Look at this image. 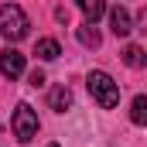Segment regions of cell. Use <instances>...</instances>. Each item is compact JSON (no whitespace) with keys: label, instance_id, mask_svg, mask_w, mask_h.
Returning a JSON list of instances; mask_svg holds the SVG:
<instances>
[{"label":"cell","instance_id":"1","mask_svg":"<svg viewBox=\"0 0 147 147\" xmlns=\"http://www.w3.org/2000/svg\"><path fill=\"white\" fill-rule=\"evenodd\" d=\"M86 86H89L92 99H96L103 110H113V106L120 103V86L113 82V75H110V72H103V69H92V72L86 75Z\"/></svg>","mask_w":147,"mask_h":147},{"label":"cell","instance_id":"2","mask_svg":"<svg viewBox=\"0 0 147 147\" xmlns=\"http://www.w3.org/2000/svg\"><path fill=\"white\" fill-rule=\"evenodd\" d=\"M28 14L17 7V3H3L0 7V34L10 38V41H21V38H28Z\"/></svg>","mask_w":147,"mask_h":147},{"label":"cell","instance_id":"3","mask_svg":"<svg viewBox=\"0 0 147 147\" xmlns=\"http://www.w3.org/2000/svg\"><path fill=\"white\" fill-rule=\"evenodd\" d=\"M10 127H14V137L21 140V144H31L38 137V113L28 106V103H17V110H14V120H10Z\"/></svg>","mask_w":147,"mask_h":147},{"label":"cell","instance_id":"4","mask_svg":"<svg viewBox=\"0 0 147 147\" xmlns=\"http://www.w3.org/2000/svg\"><path fill=\"white\" fill-rule=\"evenodd\" d=\"M0 72L7 75V79H21L24 75V55L17 48H3L0 51Z\"/></svg>","mask_w":147,"mask_h":147},{"label":"cell","instance_id":"5","mask_svg":"<svg viewBox=\"0 0 147 147\" xmlns=\"http://www.w3.org/2000/svg\"><path fill=\"white\" fill-rule=\"evenodd\" d=\"M110 28H113V34H116V38H127L130 31H134V17H130L127 7L116 3V7L110 10Z\"/></svg>","mask_w":147,"mask_h":147},{"label":"cell","instance_id":"6","mask_svg":"<svg viewBox=\"0 0 147 147\" xmlns=\"http://www.w3.org/2000/svg\"><path fill=\"white\" fill-rule=\"evenodd\" d=\"M48 106L55 113H65L72 106V89L69 86H58V89H51V96H48Z\"/></svg>","mask_w":147,"mask_h":147},{"label":"cell","instance_id":"7","mask_svg":"<svg viewBox=\"0 0 147 147\" xmlns=\"http://www.w3.org/2000/svg\"><path fill=\"white\" fill-rule=\"evenodd\" d=\"M34 55L41 58V62H55V58L62 55V48H58V41H55V38H41V41L34 45Z\"/></svg>","mask_w":147,"mask_h":147},{"label":"cell","instance_id":"8","mask_svg":"<svg viewBox=\"0 0 147 147\" xmlns=\"http://www.w3.org/2000/svg\"><path fill=\"white\" fill-rule=\"evenodd\" d=\"M79 7H82V14H86V21H99L103 14H106V0H75Z\"/></svg>","mask_w":147,"mask_h":147},{"label":"cell","instance_id":"9","mask_svg":"<svg viewBox=\"0 0 147 147\" xmlns=\"http://www.w3.org/2000/svg\"><path fill=\"white\" fill-rule=\"evenodd\" d=\"M130 120H134L137 127H147V96H134V103H130Z\"/></svg>","mask_w":147,"mask_h":147},{"label":"cell","instance_id":"10","mask_svg":"<svg viewBox=\"0 0 147 147\" xmlns=\"http://www.w3.org/2000/svg\"><path fill=\"white\" fill-rule=\"evenodd\" d=\"M123 62H127L130 69H144V65H147L144 48H137V45H127V48H123Z\"/></svg>","mask_w":147,"mask_h":147},{"label":"cell","instance_id":"11","mask_svg":"<svg viewBox=\"0 0 147 147\" xmlns=\"http://www.w3.org/2000/svg\"><path fill=\"white\" fill-rule=\"evenodd\" d=\"M79 41H82L86 48H99V31H96L92 21H86V24L79 28Z\"/></svg>","mask_w":147,"mask_h":147},{"label":"cell","instance_id":"12","mask_svg":"<svg viewBox=\"0 0 147 147\" xmlns=\"http://www.w3.org/2000/svg\"><path fill=\"white\" fill-rule=\"evenodd\" d=\"M28 79H31V86H34V89H38V86H45V82H48V79H45V72H41V69H34V72L28 75Z\"/></svg>","mask_w":147,"mask_h":147},{"label":"cell","instance_id":"13","mask_svg":"<svg viewBox=\"0 0 147 147\" xmlns=\"http://www.w3.org/2000/svg\"><path fill=\"white\" fill-rule=\"evenodd\" d=\"M140 31H144V34H147V7H144V10H140Z\"/></svg>","mask_w":147,"mask_h":147},{"label":"cell","instance_id":"14","mask_svg":"<svg viewBox=\"0 0 147 147\" xmlns=\"http://www.w3.org/2000/svg\"><path fill=\"white\" fill-rule=\"evenodd\" d=\"M48 147H58V144H48Z\"/></svg>","mask_w":147,"mask_h":147}]
</instances>
